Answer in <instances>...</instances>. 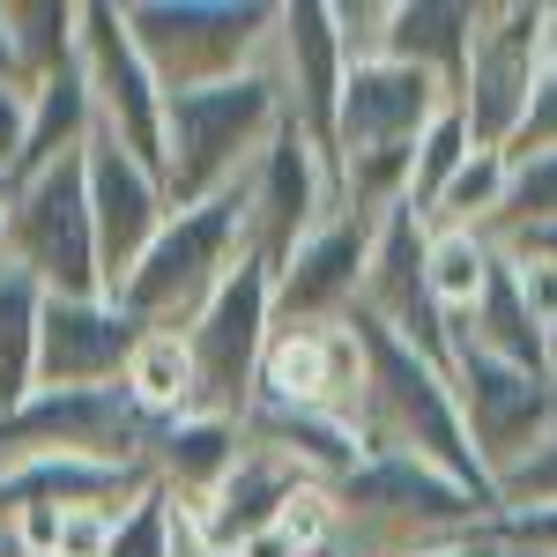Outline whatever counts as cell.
<instances>
[{"label": "cell", "instance_id": "43", "mask_svg": "<svg viewBox=\"0 0 557 557\" xmlns=\"http://www.w3.org/2000/svg\"><path fill=\"white\" fill-rule=\"evenodd\" d=\"M0 83H23V67H15V38H8V15H0Z\"/></svg>", "mask_w": 557, "mask_h": 557}, {"label": "cell", "instance_id": "13", "mask_svg": "<svg viewBox=\"0 0 557 557\" xmlns=\"http://www.w3.org/2000/svg\"><path fill=\"white\" fill-rule=\"evenodd\" d=\"M268 75L283 89V120H290L312 149H335V104H343V83H349L335 0H283V8H275Z\"/></svg>", "mask_w": 557, "mask_h": 557}, {"label": "cell", "instance_id": "6", "mask_svg": "<svg viewBox=\"0 0 557 557\" xmlns=\"http://www.w3.org/2000/svg\"><path fill=\"white\" fill-rule=\"evenodd\" d=\"M268 335H275V275H268V260H238L223 283H215V298L186 320V349H194V409H209V417H238L246 424V409H253L260 394V357H268Z\"/></svg>", "mask_w": 557, "mask_h": 557}, {"label": "cell", "instance_id": "38", "mask_svg": "<svg viewBox=\"0 0 557 557\" xmlns=\"http://www.w3.org/2000/svg\"><path fill=\"white\" fill-rule=\"evenodd\" d=\"M112 520H120V513H97V506L60 513V550H52V557H104V550H112Z\"/></svg>", "mask_w": 557, "mask_h": 557}, {"label": "cell", "instance_id": "34", "mask_svg": "<svg viewBox=\"0 0 557 557\" xmlns=\"http://www.w3.org/2000/svg\"><path fill=\"white\" fill-rule=\"evenodd\" d=\"M178 543H186V520H178V506L149 483L127 513L112 520V550L104 557H178Z\"/></svg>", "mask_w": 557, "mask_h": 557}, {"label": "cell", "instance_id": "27", "mask_svg": "<svg viewBox=\"0 0 557 557\" xmlns=\"http://www.w3.org/2000/svg\"><path fill=\"white\" fill-rule=\"evenodd\" d=\"M120 386H127V401L149 417V424H172V417H186V409H194V394H201L186 335H172V327H141V343H134Z\"/></svg>", "mask_w": 557, "mask_h": 557}, {"label": "cell", "instance_id": "44", "mask_svg": "<svg viewBox=\"0 0 557 557\" xmlns=\"http://www.w3.org/2000/svg\"><path fill=\"white\" fill-rule=\"evenodd\" d=\"M0 260H8V186H0Z\"/></svg>", "mask_w": 557, "mask_h": 557}, {"label": "cell", "instance_id": "1", "mask_svg": "<svg viewBox=\"0 0 557 557\" xmlns=\"http://www.w3.org/2000/svg\"><path fill=\"white\" fill-rule=\"evenodd\" d=\"M349 320H357V343H364V401H357V438H364V454L424 461V469L454 475L461 491H475V498L498 513V475L475 461L469 431H461L446 357H431V349L372 327L364 312H349Z\"/></svg>", "mask_w": 557, "mask_h": 557}, {"label": "cell", "instance_id": "14", "mask_svg": "<svg viewBox=\"0 0 557 557\" xmlns=\"http://www.w3.org/2000/svg\"><path fill=\"white\" fill-rule=\"evenodd\" d=\"M454 104V89L409 67V60H357L343 83V104H335V149L327 164L343 157H364V149H417V134Z\"/></svg>", "mask_w": 557, "mask_h": 557}, {"label": "cell", "instance_id": "39", "mask_svg": "<svg viewBox=\"0 0 557 557\" xmlns=\"http://www.w3.org/2000/svg\"><path fill=\"white\" fill-rule=\"evenodd\" d=\"M23 127H30V83H0V186L15 178V157H23Z\"/></svg>", "mask_w": 557, "mask_h": 557}, {"label": "cell", "instance_id": "3", "mask_svg": "<svg viewBox=\"0 0 557 557\" xmlns=\"http://www.w3.org/2000/svg\"><path fill=\"white\" fill-rule=\"evenodd\" d=\"M275 8L283 0H120L127 38L149 60V75L164 83V97L268 67Z\"/></svg>", "mask_w": 557, "mask_h": 557}, {"label": "cell", "instance_id": "48", "mask_svg": "<svg viewBox=\"0 0 557 557\" xmlns=\"http://www.w3.org/2000/svg\"><path fill=\"white\" fill-rule=\"evenodd\" d=\"M335 557H349V550H335Z\"/></svg>", "mask_w": 557, "mask_h": 557}, {"label": "cell", "instance_id": "12", "mask_svg": "<svg viewBox=\"0 0 557 557\" xmlns=\"http://www.w3.org/2000/svg\"><path fill=\"white\" fill-rule=\"evenodd\" d=\"M535 15L543 0H483V23H475V52L454 83V112L469 127L475 149H506V134L528 112V89H535Z\"/></svg>", "mask_w": 557, "mask_h": 557}, {"label": "cell", "instance_id": "19", "mask_svg": "<svg viewBox=\"0 0 557 557\" xmlns=\"http://www.w3.org/2000/svg\"><path fill=\"white\" fill-rule=\"evenodd\" d=\"M424 253H431V223L409 209V201L386 209L380 231H372V260H364V298H357V312H364L372 327H386V335L446 357L438 320H431V305H424Z\"/></svg>", "mask_w": 557, "mask_h": 557}, {"label": "cell", "instance_id": "37", "mask_svg": "<svg viewBox=\"0 0 557 557\" xmlns=\"http://www.w3.org/2000/svg\"><path fill=\"white\" fill-rule=\"evenodd\" d=\"M535 498H557V431L498 483V506H535Z\"/></svg>", "mask_w": 557, "mask_h": 557}, {"label": "cell", "instance_id": "22", "mask_svg": "<svg viewBox=\"0 0 557 557\" xmlns=\"http://www.w3.org/2000/svg\"><path fill=\"white\" fill-rule=\"evenodd\" d=\"M238 454H246V424H238V417L186 409V417L149 431V483H157L172 506H201L215 483L238 469Z\"/></svg>", "mask_w": 557, "mask_h": 557}, {"label": "cell", "instance_id": "8", "mask_svg": "<svg viewBox=\"0 0 557 557\" xmlns=\"http://www.w3.org/2000/svg\"><path fill=\"white\" fill-rule=\"evenodd\" d=\"M75 75L89 89L97 134L120 141L141 172L164 178V83L149 75V60L134 52L120 0H83V30H75Z\"/></svg>", "mask_w": 557, "mask_h": 557}, {"label": "cell", "instance_id": "11", "mask_svg": "<svg viewBox=\"0 0 557 557\" xmlns=\"http://www.w3.org/2000/svg\"><path fill=\"white\" fill-rule=\"evenodd\" d=\"M238 201H246V253L268 260V275H275V268L335 215V164H327V149H312V141L283 120V134L268 141V157L246 172Z\"/></svg>", "mask_w": 557, "mask_h": 557}, {"label": "cell", "instance_id": "10", "mask_svg": "<svg viewBox=\"0 0 557 557\" xmlns=\"http://www.w3.org/2000/svg\"><path fill=\"white\" fill-rule=\"evenodd\" d=\"M149 431L157 424L127 401V386H75V394L38 386L23 409L0 417V461L83 454V461H112V469H149Z\"/></svg>", "mask_w": 557, "mask_h": 557}, {"label": "cell", "instance_id": "7", "mask_svg": "<svg viewBox=\"0 0 557 557\" xmlns=\"http://www.w3.org/2000/svg\"><path fill=\"white\" fill-rule=\"evenodd\" d=\"M8 260L38 283L45 298H104L83 157L8 186Z\"/></svg>", "mask_w": 557, "mask_h": 557}, {"label": "cell", "instance_id": "40", "mask_svg": "<svg viewBox=\"0 0 557 557\" xmlns=\"http://www.w3.org/2000/svg\"><path fill=\"white\" fill-rule=\"evenodd\" d=\"M409 557H506L491 543V520L475 528V535H454V543H431V550H409Z\"/></svg>", "mask_w": 557, "mask_h": 557}, {"label": "cell", "instance_id": "5", "mask_svg": "<svg viewBox=\"0 0 557 557\" xmlns=\"http://www.w3.org/2000/svg\"><path fill=\"white\" fill-rule=\"evenodd\" d=\"M246 260V201L238 194H215L194 209H172L164 231L149 238V253L134 260V275L112 290L141 327H172L186 335V320L215 298V283Z\"/></svg>", "mask_w": 557, "mask_h": 557}, {"label": "cell", "instance_id": "15", "mask_svg": "<svg viewBox=\"0 0 557 557\" xmlns=\"http://www.w3.org/2000/svg\"><path fill=\"white\" fill-rule=\"evenodd\" d=\"M253 401L320 409V417L357 424V401H364V343H357V320H335V327H290V320H275Z\"/></svg>", "mask_w": 557, "mask_h": 557}, {"label": "cell", "instance_id": "31", "mask_svg": "<svg viewBox=\"0 0 557 557\" xmlns=\"http://www.w3.org/2000/svg\"><path fill=\"white\" fill-rule=\"evenodd\" d=\"M506 186H513L506 149H469V164L446 178V194H438V209H431V231H483V238H491V223L506 209Z\"/></svg>", "mask_w": 557, "mask_h": 557}, {"label": "cell", "instance_id": "26", "mask_svg": "<svg viewBox=\"0 0 557 557\" xmlns=\"http://www.w3.org/2000/svg\"><path fill=\"white\" fill-rule=\"evenodd\" d=\"M498 246L483 238V231H431V253H424V305L431 320H438V343L469 320L483 290H491V275H498Z\"/></svg>", "mask_w": 557, "mask_h": 557}, {"label": "cell", "instance_id": "25", "mask_svg": "<svg viewBox=\"0 0 557 557\" xmlns=\"http://www.w3.org/2000/svg\"><path fill=\"white\" fill-rule=\"evenodd\" d=\"M97 141V112H89L83 75H52V83H30V127H23V157H15V178H38L67 157H83ZM8 178V186H15Z\"/></svg>", "mask_w": 557, "mask_h": 557}, {"label": "cell", "instance_id": "9", "mask_svg": "<svg viewBox=\"0 0 557 557\" xmlns=\"http://www.w3.org/2000/svg\"><path fill=\"white\" fill-rule=\"evenodd\" d=\"M446 380H454V409H461V431H469L475 461L498 483L557 431V372H520L506 357L446 343Z\"/></svg>", "mask_w": 557, "mask_h": 557}, {"label": "cell", "instance_id": "46", "mask_svg": "<svg viewBox=\"0 0 557 557\" xmlns=\"http://www.w3.org/2000/svg\"><path fill=\"white\" fill-rule=\"evenodd\" d=\"M550 372H557V343H550Z\"/></svg>", "mask_w": 557, "mask_h": 557}, {"label": "cell", "instance_id": "41", "mask_svg": "<svg viewBox=\"0 0 557 557\" xmlns=\"http://www.w3.org/2000/svg\"><path fill=\"white\" fill-rule=\"evenodd\" d=\"M535 67L557 75V0H543V15H535Z\"/></svg>", "mask_w": 557, "mask_h": 557}, {"label": "cell", "instance_id": "45", "mask_svg": "<svg viewBox=\"0 0 557 557\" xmlns=\"http://www.w3.org/2000/svg\"><path fill=\"white\" fill-rule=\"evenodd\" d=\"M178 520H186V513H178ZM178 557H209L201 543H194V528H186V543H178Z\"/></svg>", "mask_w": 557, "mask_h": 557}, {"label": "cell", "instance_id": "36", "mask_svg": "<svg viewBox=\"0 0 557 557\" xmlns=\"http://www.w3.org/2000/svg\"><path fill=\"white\" fill-rule=\"evenodd\" d=\"M513 268V290L528 305V320H535V335L557 343V260H535V253H506Z\"/></svg>", "mask_w": 557, "mask_h": 557}, {"label": "cell", "instance_id": "4", "mask_svg": "<svg viewBox=\"0 0 557 557\" xmlns=\"http://www.w3.org/2000/svg\"><path fill=\"white\" fill-rule=\"evenodd\" d=\"M335 506H343L349 557H409L431 543H454V535H475L491 520L475 491H461L454 475L424 469V461H401V454H364L357 475L335 483Z\"/></svg>", "mask_w": 557, "mask_h": 557}, {"label": "cell", "instance_id": "21", "mask_svg": "<svg viewBox=\"0 0 557 557\" xmlns=\"http://www.w3.org/2000/svg\"><path fill=\"white\" fill-rule=\"evenodd\" d=\"M149 491V469H112V461H83V454H23L0 461V513L15 506H52V513H127L134 498Z\"/></svg>", "mask_w": 557, "mask_h": 557}, {"label": "cell", "instance_id": "28", "mask_svg": "<svg viewBox=\"0 0 557 557\" xmlns=\"http://www.w3.org/2000/svg\"><path fill=\"white\" fill-rule=\"evenodd\" d=\"M446 343H469V349H483V357H506V364H520V372H550V343L535 335V320H528V305H520L513 268H506V260H498V275H491L483 305H475Z\"/></svg>", "mask_w": 557, "mask_h": 557}, {"label": "cell", "instance_id": "18", "mask_svg": "<svg viewBox=\"0 0 557 557\" xmlns=\"http://www.w3.org/2000/svg\"><path fill=\"white\" fill-rule=\"evenodd\" d=\"M141 320L120 298H45L38 320V386L75 394V386H120Z\"/></svg>", "mask_w": 557, "mask_h": 557}, {"label": "cell", "instance_id": "29", "mask_svg": "<svg viewBox=\"0 0 557 557\" xmlns=\"http://www.w3.org/2000/svg\"><path fill=\"white\" fill-rule=\"evenodd\" d=\"M38 320H45V290L15 260H0V417L38 394Z\"/></svg>", "mask_w": 557, "mask_h": 557}, {"label": "cell", "instance_id": "32", "mask_svg": "<svg viewBox=\"0 0 557 557\" xmlns=\"http://www.w3.org/2000/svg\"><path fill=\"white\" fill-rule=\"evenodd\" d=\"M469 127H461V112L446 104L438 120H431L424 134H417V149H409V209L431 223V209H438V194H446V178L469 164Z\"/></svg>", "mask_w": 557, "mask_h": 557}, {"label": "cell", "instance_id": "20", "mask_svg": "<svg viewBox=\"0 0 557 557\" xmlns=\"http://www.w3.org/2000/svg\"><path fill=\"white\" fill-rule=\"evenodd\" d=\"M298 491H305V475L290 469V461H275V454L246 446V454H238V469L223 475L201 506H178V513H186L194 543H201L209 557H231V550H246L253 535H268Z\"/></svg>", "mask_w": 557, "mask_h": 557}, {"label": "cell", "instance_id": "2", "mask_svg": "<svg viewBox=\"0 0 557 557\" xmlns=\"http://www.w3.org/2000/svg\"><path fill=\"white\" fill-rule=\"evenodd\" d=\"M275 134H283V89L268 67L172 97L164 104V194H172V209L238 194Z\"/></svg>", "mask_w": 557, "mask_h": 557}, {"label": "cell", "instance_id": "35", "mask_svg": "<svg viewBox=\"0 0 557 557\" xmlns=\"http://www.w3.org/2000/svg\"><path fill=\"white\" fill-rule=\"evenodd\" d=\"M535 157H557V75H535L528 112H520V127L506 134V164H535Z\"/></svg>", "mask_w": 557, "mask_h": 557}, {"label": "cell", "instance_id": "23", "mask_svg": "<svg viewBox=\"0 0 557 557\" xmlns=\"http://www.w3.org/2000/svg\"><path fill=\"white\" fill-rule=\"evenodd\" d=\"M246 446L290 461V469H298L305 483H320V491H335V483L357 475V461H364L357 424L320 417V409H283V401H253V409H246Z\"/></svg>", "mask_w": 557, "mask_h": 557}, {"label": "cell", "instance_id": "33", "mask_svg": "<svg viewBox=\"0 0 557 557\" xmlns=\"http://www.w3.org/2000/svg\"><path fill=\"white\" fill-rule=\"evenodd\" d=\"M557 223V157H535V164H513V186H506V209L491 223V246H513L528 231H550Z\"/></svg>", "mask_w": 557, "mask_h": 557}, {"label": "cell", "instance_id": "47", "mask_svg": "<svg viewBox=\"0 0 557 557\" xmlns=\"http://www.w3.org/2000/svg\"><path fill=\"white\" fill-rule=\"evenodd\" d=\"M0 557H8V535H0Z\"/></svg>", "mask_w": 557, "mask_h": 557}, {"label": "cell", "instance_id": "16", "mask_svg": "<svg viewBox=\"0 0 557 557\" xmlns=\"http://www.w3.org/2000/svg\"><path fill=\"white\" fill-rule=\"evenodd\" d=\"M83 186H89V231H97V275H104V298H112L134 275V260L149 253V238L164 231L172 194H164V178L141 172L104 134L83 149Z\"/></svg>", "mask_w": 557, "mask_h": 557}, {"label": "cell", "instance_id": "24", "mask_svg": "<svg viewBox=\"0 0 557 557\" xmlns=\"http://www.w3.org/2000/svg\"><path fill=\"white\" fill-rule=\"evenodd\" d=\"M475 23H483V0H386V60H409L454 89L461 67L475 52Z\"/></svg>", "mask_w": 557, "mask_h": 557}, {"label": "cell", "instance_id": "42", "mask_svg": "<svg viewBox=\"0 0 557 557\" xmlns=\"http://www.w3.org/2000/svg\"><path fill=\"white\" fill-rule=\"evenodd\" d=\"M498 253H535V260H557V223H550V231H528V238L498 246Z\"/></svg>", "mask_w": 557, "mask_h": 557}, {"label": "cell", "instance_id": "30", "mask_svg": "<svg viewBox=\"0 0 557 557\" xmlns=\"http://www.w3.org/2000/svg\"><path fill=\"white\" fill-rule=\"evenodd\" d=\"M8 38H15V67L23 83H52L75 67V30H83V0H0Z\"/></svg>", "mask_w": 557, "mask_h": 557}, {"label": "cell", "instance_id": "17", "mask_svg": "<svg viewBox=\"0 0 557 557\" xmlns=\"http://www.w3.org/2000/svg\"><path fill=\"white\" fill-rule=\"evenodd\" d=\"M372 231L380 215H349L335 209L298 253L275 268V320L290 327H335L364 298V260H372Z\"/></svg>", "mask_w": 557, "mask_h": 557}]
</instances>
